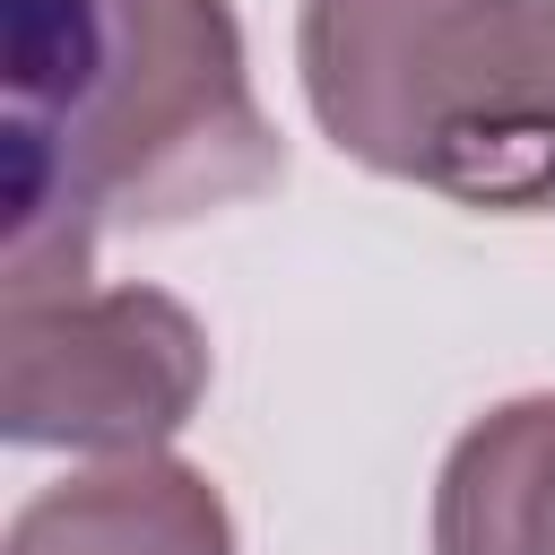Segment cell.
Instances as JSON below:
<instances>
[{
  "mask_svg": "<svg viewBox=\"0 0 555 555\" xmlns=\"http://www.w3.org/2000/svg\"><path fill=\"white\" fill-rule=\"evenodd\" d=\"M286 182L225 0H9V286L78 295L104 225H191Z\"/></svg>",
  "mask_w": 555,
  "mask_h": 555,
  "instance_id": "obj_1",
  "label": "cell"
},
{
  "mask_svg": "<svg viewBox=\"0 0 555 555\" xmlns=\"http://www.w3.org/2000/svg\"><path fill=\"white\" fill-rule=\"evenodd\" d=\"M321 139L486 217H555V0H304Z\"/></svg>",
  "mask_w": 555,
  "mask_h": 555,
  "instance_id": "obj_2",
  "label": "cell"
},
{
  "mask_svg": "<svg viewBox=\"0 0 555 555\" xmlns=\"http://www.w3.org/2000/svg\"><path fill=\"white\" fill-rule=\"evenodd\" d=\"M208 399V330L165 286L0 304V434L26 451L147 460Z\"/></svg>",
  "mask_w": 555,
  "mask_h": 555,
  "instance_id": "obj_3",
  "label": "cell"
},
{
  "mask_svg": "<svg viewBox=\"0 0 555 555\" xmlns=\"http://www.w3.org/2000/svg\"><path fill=\"white\" fill-rule=\"evenodd\" d=\"M0 555H234V512L191 460L147 451L43 486Z\"/></svg>",
  "mask_w": 555,
  "mask_h": 555,
  "instance_id": "obj_4",
  "label": "cell"
},
{
  "mask_svg": "<svg viewBox=\"0 0 555 555\" xmlns=\"http://www.w3.org/2000/svg\"><path fill=\"white\" fill-rule=\"evenodd\" d=\"M434 555H555V390L486 408L442 451Z\"/></svg>",
  "mask_w": 555,
  "mask_h": 555,
  "instance_id": "obj_5",
  "label": "cell"
}]
</instances>
